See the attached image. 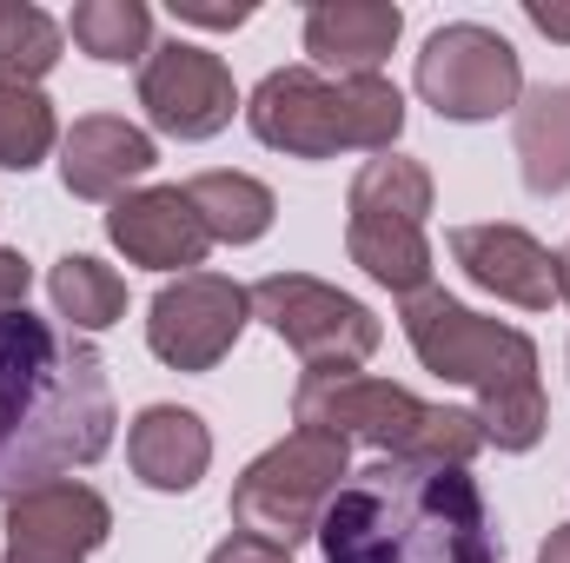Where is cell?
Here are the masks:
<instances>
[{"label": "cell", "instance_id": "6da1fadb", "mask_svg": "<svg viewBox=\"0 0 570 563\" xmlns=\"http://www.w3.org/2000/svg\"><path fill=\"white\" fill-rule=\"evenodd\" d=\"M114 378L107 358L60 318L0 305V504L60 484L107 457Z\"/></svg>", "mask_w": 570, "mask_h": 563}, {"label": "cell", "instance_id": "7a4b0ae2", "mask_svg": "<svg viewBox=\"0 0 570 563\" xmlns=\"http://www.w3.org/2000/svg\"><path fill=\"white\" fill-rule=\"evenodd\" d=\"M325 563H498V531L471 464L379 457L318 517Z\"/></svg>", "mask_w": 570, "mask_h": 563}, {"label": "cell", "instance_id": "3957f363", "mask_svg": "<svg viewBox=\"0 0 570 563\" xmlns=\"http://www.w3.org/2000/svg\"><path fill=\"white\" fill-rule=\"evenodd\" d=\"M405 338L419 352V365L438 372L444 385H471L478 392V424L484 444L498 451H531L544 437V385H538V345L518 325L478 318L471 305H458L451 292H412L405 298Z\"/></svg>", "mask_w": 570, "mask_h": 563}, {"label": "cell", "instance_id": "277c9868", "mask_svg": "<svg viewBox=\"0 0 570 563\" xmlns=\"http://www.w3.org/2000/svg\"><path fill=\"white\" fill-rule=\"evenodd\" d=\"M292 424L298 431H325L338 444H372L385 457H419V464H471L484 451V424L478 412H451L425 405L392 378H365V372H305L292 392Z\"/></svg>", "mask_w": 570, "mask_h": 563}, {"label": "cell", "instance_id": "5b68a950", "mask_svg": "<svg viewBox=\"0 0 570 563\" xmlns=\"http://www.w3.org/2000/svg\"><path fill=\"white\" fill-rule=\"evenodd\" d=\"M246 120L259 146L292 159H332V152H392L405 134V93L379 73L332 80L318 67H279L253 87Z\"/></svg>", "mask_w": 570, "mask_h": 563}, {"label": "cell", "instance_id": "8992f818", "mask_svg": "<svg viewBox=\"0 0 570 563\" xmlns=\"http://www.w3.org/2000/svg\"><path fill=\"white\" fill-rule=\"evenodd\" d=\"M345 471V444L325 431H285L266 457L246 464V477L233 484V524L259 544L298 551L305 537H318L325 504L338 497Z\"/></svg>", "mask_w": 570, "mask_h": 563}, {"label": "cell", "instance_id": "52a82bcc", "mask_svg": "<svg viewBox=\"0 0 570 563\" xmlns=\"http://www.w3.org/2000/svg\"><path fill=\"white\" fill-rule=\"evenodd\" d=\"M253 318H266L312 372H358L385 338L372 305L305 273H273L253 285Z\"/></svg>", "mask_w": 570, "mask_h": 563}, {"label": "cell", "instance_id": "ba28073f", "mask_svg": "<svg viewBox=\"0 0 570 563\" xmlns=\"http://www.w3.org/2000/svg\"><path fill=\"white\" fill-rule=\"evenodd\" d=\"M412 80H419V93L438 120H498V113H518V100H524L518 47L478 20L438 27Z\"/></svg>", "mask_w": 570, "mask_h": 563}, {"label": "cell", "instance_id": "9c48e42d", "mask_svg": "<svg viewBox=\"0 0 570 563\" xmlns=\"http://www.w3.org/2000/svg\"><path fill=\"white\" fill-rule=\"evenodd\" d=\"M253 318V292L219 273H179L146 305V345L173 372H213Z\"/></svg>", "mask_w": 570, "mask_h": 563}, {"label": "cell", "instance_id": "30bf717a", "mask_svg": "<svg viewBox=\"0 0 570 563\" xmlns=\"http://www.w3.org/2000/svg\"><path fill=\"white\" fill-rule=\"evenodd\" d=\"M140 107L146 120L173 140H213L233 127V107H239V87L226 73L219 53L193 47V40H166L153 47L140 67Z\"/></svg>", "mask_w": 570, "mask_h": 563}, {"label": "cell", "instance_id": "8fae6325", "mask_svg": "<svg viewBox=\"0 0 570 563\" xmlns=\"http://www.w3.org/2000/svg\"><path fill=\"white\" fill-rule=\"evenodd\" d=\"M107 239L146 266V273H186L206 259V226L186 199V186H146V192H120L107 206Z\"/></svg>", "mask_w": 570, "mask_h": 563}, {"label": "cell", "instance_id": "7c38bea8", "mask_svg": "<svg viewBox=\"0 0 570 563\" xmlns=\"http://www.w3.org/2000/svg\"><path fill=\"white\" fill-rule=\"evenodd\" d=\"M114 537V511L100 491L60 477V484H40L27 497L7 504V551H33V557H73L87 563V551H100Z\"/></svg>", "mask_w": 570, "mask_h": 563}, {"label": "cell", "instance_id": "4fadbf2b", "mask_svg": "<svg viewBox=\"0 0 570 563\" xmlns=\"http://www.w3.org/2000/svg\"><path fill=\"white\" fill-rule=\"evenodd\" d=\"M451 259L464 266V279L498 292L504 305L551 312V298H558V253L538 246L524 226H458Z\"/></svg>", "mask_w": 570, "mask_h": 563}, {"label": "cell", "instance_id": "5bb4252c", "mask_svg": "<svg viewBox=\"0 0 570 563\" xmlns=\"http://www.w3.org/2000/svg\"><path fill=\"white\" fill-rule=\"evenodd\" d=\"M153 140H146L134 120H114V113H87L73 120V134L60 140V179L73 199H120L140 172H153Z\"/></svg>", "mask_w": 570, "mask_h": 563}, {"label": "cell", "instance_id": "9a60e30c", "mask_svg": "<svg viewBox=\"0 0 570 563\" xmlns=\"http://www.w3.org/2000/svg\"><path fill=\"white\" fill-rule=\"evenodd\" d=\"M399 27L405 13L392 0H318L305 13V53L338 80H358V73H379V60L399 47Z\"/></svg>", "mask_w": 570, "mask_h": 563}, {"label": "cell", "instance_id": "2e32d148", "mask_svg": "<svg viewBox=\"0 0 570 563\" xmlns=\"http://www.w3.org/2000/svg\"><path fill=\"white\" fill-rule=\"evenodd\" d=\"M127 464H134V477H140L146 491L179 497V491H193L206 477L213 431L186 405H146L140 418H134V431H127Z\"/></svg>", "mask_w": 570, "mask_h": 563}, {"label": "cell", "instance_id": "e0dca14e", "mask_svg": "<svg viewBox=\"0 0 570 563\" xmlns=\"http://www.w3.org/2000/svg\"><path fill=\"white\" fill-rule=\"evenodd\" d=\"M518 166L538 199L570 186V80L518 100Z\"/></svg>", "mask_w": 570, "mask_h": 563}, {"label": "cell", "instance_id": "ac0fdd59", "mask_svg": "<svg viewBox=\"0 0 570 563\" xmlns=\"http://www.w3.org/2000/svg\"><path fill=\"white\" fill-rule=\"evenodd\" d=\"M186 199H193L206 239H226V246L266 239L273 233V213H279L273 186H259L253 172H199V179H186Z\"/></svg>", "mask_w": 570, "mask_h": 563}, {"label": "cell", "instance_id": "d6986e66", "mask_svg": "<svg viewBox=\"0 0 570 563\" xmlns=\"http://www.w3.org/2000/svg\"><path fill=\"white\" fill-rule=\"evenodd\" d=\"M345 253H352V266H365L372 279L392 285L399 298H412V292L431 285L425 226H405V219H352L345 226Z\"/></svg>", "mask_w": 570, "mask_h": 563}, {"label": "cell", "instance_id": "ffe728a7", "mask_svg": "<svg viewBox=\"0 0 570 563\" xmlns=\"http://www.w3.org/2000/svg\"><path fill=\"white\" fill-rule=\"evenodd\" d=\"M47 292H53V312L73 325V332H107L120 325L127 312V279L114 266H100L94 253H67L53 273H47Z\"/></svg>", "mask_w": 570, "mask_h": 563}, {"label": "cell", "instance_id": "44dd1931", "mask_svg": "<svg viewBox=\"0 0 570 563\" xmlns=\"http://www.w3.org/2000/svg\"><path fill=\"white\" fill-rule=\"evenodd\" d=\"M67 33H73L80 53H94L107 67H127V60L146 67V53H153V13H146V0H80L67 13Z\"/></svg>", "mask_w": 570, "mask_h": 563}, {"label": "cell", "instance_id": "7402d4cb", "mask_svg": "<svg viewBox=\"0 0 570 563\" xmlns=\"http://www.w3.org/2000/svg\"><path fill=\"white\" fill-rule=\"evenodd\" d=\"M431 213V172L419 159H399V152H379L358 166L352 179V219H405V226H425Z\"/></svg>", "mask_w": 570, "mask_h": 563}, {"label": "cell", "instance_id": "603a6c76", "mask_svg": "<svg viewBox=\"0 0 570 563\" xmlns=\"http://www.w3.org/2000/svg\"><path fill=\"white\" fill-rule=\"evenodd\" d=\"M60 47H67V27L27 0H0V80L13 87H33L40 73L60 67Z\"/></svg>", "mask_w": 570, "mask_h": 563}, {"label": "cell", "instance_id": "cb8c5ba5", "mask_svg": "<svg viewBox=\"0 0 570 563\" xmlns=\"http://www.w3.org/2000/svg\"><path fill=\"white\" fill-rule=\"evenodd\" d=\"M60 140L53 127V100L33 93V87H13L0 80V172H33Z\"/></svg>", "mask_w": 570, "mask_h": 563}, {"label": "cell", "instance_id": "d4e9b609", "mask_svg": "<svg viewBox=\"0 0 570 563\" xmlns=\"http://www.w3.org/2000/svg\"><path fill=\"white\" fill-rule=\"evenodd\" d=\"M173 20H186V27H246V20H253V0H233V7H213V0H173Z\"/></svg>", "mask_w": 570, "mask_h": 563}, {"label": "cell", "instance_id": "484cf974", "mask_svg": "<svg viewBox=\"0 0 570 563\" xmlns=\"http://www.w3.org/2000/svg\"><path fill=\"white\" fill-rule=\"evenodd\" d=\"M206 563H292V551H279V544H259V537H246V531H233L219 551Z\"/></svg>", "mask_w": 570, "mask_h": 563}, {"label": "cell", "instance_id": "4316f807", "mask_svg": "<svg viewBox=\"0 0 570 563\" xmlns=\"http://www.w3.org/2000/svg\"><path fill=\"white\" fill-rule=\"evenodd\" d=\"M27 285H33V266L20 253H0V305H27Z\"/></svg>", "mask_w": 570, "mask_h": 563}, {"label": "cell", "instance_id": "83f0119b", "mask_svg": "<svg viewBox=\"0 0 570 563\" xmlns=\"http://www.w3.org/2000/svg\"><path fill=\"white\" fill-rule=\"evenodd\" d=\"M524 20L551 40H570V7H558V0H524Z\"/></svg>", "mask_w": 570, "mask_h": 563}, {"label": "cell", "instance_id": "f1b7e54d", "mask_svg": "<svg viewBox=\"0 0 570 563\" xmlns=\"http://www.w3.org/2000/svg\"><path fill=\"white\" fill-rule=\"evenodd\" d=\"M538 563H570V524H558V531L544 537V551H538Z\"/></svg>", "mask_w": 570, "mask_h": 563}, {"label": "cell", "instance_id": "f546056e", "mask_svg": "<svg viewBox=\"0 0 570 563\" xmlns=\"http://www.w3.org/2000/svg\"><path fill=\"white\" fill-rule=\"evenodd\" d=\"M558 298H564V305H570V246H564V253H558Z\"/></svg>", "mask_w": 570, "mask_h": 563}, {"label": "cell", "instance_id": "4dcf8cb0", "mask_svg": "<svg viewBox=\"0 0 570 563\" xmlns=\"http://www.w3.org/2000/svg\"><path fill=\"white\" fill-rule=\"evenodd\" d=\"M7 563H73V557H33V551H7Z\"/></svg>", "mask_w": 570, "mask_h": 563}]
</instances>
